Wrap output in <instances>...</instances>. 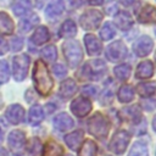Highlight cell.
Returning a JSON list of instances; mask_svg holds the SVG:
<instances>
[{"label":"cell","mask_w":156,"mask_h":156,"mask_svg":"<svg viewBox=\"0 0 156 156\" xmlns=\"http://www.w3.org/2000/svg\"><path fill=\"white\" fill-rule=\"evenodd\" d=\"M33 82H34L37 91L43 96L48 95L52 89V85H54L52 78L49 73V69H48L46 65L41 60H38L34 65Z\"/></svg>","instance_id":"1"},{"label":"cell","mask_w":156,"mask_h":156,"mask_svg":"<svg viewBox=\"0 0 156 156\" xmlns=\"http://www.w3.org/2000/svg\"><path fill=\"white\" fill-rule=\"evenodd\" d=\"M62 51L68 62V66L72 68L77 67L83 58V52H82L80 45L77 40L68 39L67 41H65L62 45Z\"/></svg>","instance_id":"2"},{"label":"cell","mask_w":156,"mask_h":156,"mask_svg":"<svg viewBox=\"0 0 156 156\" xmlns=\"http://www.w3.org/2000/svg\"><path fill=\"white\" fill-rule=\"evenodd\" d=\"M88 130L98 138H105L108 134V122L101 113H95L88 119Z\"/></svg>","instance_id":"3"},{"label":"cell","mask_w":156,"mask_h":156,"mask_svg":"<svg viewBox=\"0 0 156 156\" xmlns=\"http://www.w3.org/2000/svg\"><path fill=\"white\" fill-rule=\"evenodd\" d=\"M29 57L27 55H17L12 60V73L13 78L17 82L23 80L27 77L28 68H29Z\"/></svg>","instance_id":"4"},{"label":"cell","mask_w":156,"mask_h":156,"mask_svg":"<svg viewBox=\"0 0 156 156\" xmlns=\"http://www.w3.org/2000/svg\"><path fill=\"white\" fill-rule=\"evenodd\" d=\"M101 20H102V15L100 11L88 10L80 16L79 23H80L82 28H84L87 30H93L99 27V24L101 23Z\"/></svg>","instance_id":"5"},{"label":"cell","mask_w":156,"mask_h":156,"mask_svg":"<svg viewBox=\"0 0 156 156\" xmlns=\"http://www.w3.org/2000/svg\"><path fill=\"white\" fill-rule=\"evenodd\" d=\"M129 140H130L129 133H127L126 130H118L110 141V150L116 155H122L126 151Z\"/></svg>","instance_id":"6"},{"label":"cell","mask_w":156,"mask_h":156,"mask_svg":"<svg viewBox=\"0 0 156 156\" xmlns=\"http://www.w3.org/2000/svg\"><path fill=\"white\" fill-rule=\"evenodd\" d=\"M128 54V50H127V46L124 45L123 41L121 40H117V41H113L112 44H110L106 49V57L112 61V62H116V61H121L123 60Z\"/></svg>","instance_id":"7"},{"label":"cell","mask_w":156,"mask_h":156,"mask_svg":"<svg viewBox=\"0 0 156 156\" xmlns=\"http://www.w3.org/2000/svg\"><path fill=\"white\" fill-rule=\"evenodd\" d=\"M7 143L10 149L15 152V154H22V151L24 150V144H26V135L22 130H12L9 134L7 138Z\"/></svg>","instance_id":"8"},{"label":"cell","mask_w":156,"mask_h":156,"mask_svg":"<svg viewBox=\"0 0 156 156\" xmlns=\"http://www.w3.org/2000/svg\"><path fill=\"white\" fill-rule=\"evenodd\" d=\"M71 110L77 117H85L91 111V102L85 98H77L72 101Z\"/></svg>","instance_id":"9"},{"label":"cell","mask_w":156,"mask_h":156,"mask_svg":"<svg viewBox=\"0 0 156 156\" xmlns=\"http://www.w3.org/2000/svg\"><path fill=\"white\" fill-rule=\"evenodd\" d=\"M152 48H154V41L151 40L150 37H146V35L139 38V39L134 43V45H133L134 52H135L138 56H140V57H144V56L149 55V54L151 52Z\"/></svg>","instance_id":"10"},{"label":"cell","mask_w":156,"mask_h":156,"mask_svg":"<svg viewBox=\"0 0 156 156\" xmlns=\"http://www.w3.org/2000/svg\"><path fill=\"white\" fill-rule=\"evenodd\" d=\"M5 117L6 119L12 123V124H18L24 119V110L21 105L15 104L7 107L6 112H5Z\"/></svg>","instance_id":"11"},{"label":"cell","mask_w":156,"mask_h":156,"mask_svg":"<svg viewBox=\"0 0 156 156\" xmlns=\"http://www.w3.org/2000/svg\"><path fill=\"white\" fill-rule=\"evenodd\" d=\"M138 21L140 23H152L156 21V7L152 5H145L139 15H138Z\"/></svg>","instance_id":"12"},{"label":"cell","mask_w":156,"mask_h":156,"mask_svg":"<svg viewBox=\"0 0 156 156\" xmlns=\"http://www.w3.org/2000/svg\"><path fill=\"white\" fill-rule=\"evenodd\" d=\"M84 43H85V48H87V51H88L89 55L94 56V55L100 54V51H101V43H100V40L95 35L87 34L84 37Z\"/></svg>","instance_id":"13"},{"label":"cell","mask_w":156,"mask_h":156,"mask_svg":"<svg viewBox=\"0 0 156 156\" xmlns=\"http://www.w3.org/2000/svg\"><path fill=\"white\" fill-rule=\"evenodd\" d=\"M152 73H154V65L151 61L146 60L138 65L135 71V77L139 79H146V78H150Z\"/></svg>","instance_id":"14"},{"label":"cell","mask_w":156,"mask_h":156,"mask_svg":"<svg viewBox=\"0 0 156 156\" xmlns=\"http://www.w3.org/2000/svg\"><path fill=\"white\" fill-rule=\"evenodd\" d=\"M76 91H77V84H76V82L73 79L68 78V79H66L65 82L61 83L58 94H60L61 98L68 99V98L73 96L76 94Z\"/></svg>","instance_id":"15"},{"label":"cell","mask_w":156,"mask_h":156,"mask_svg":"<svg viewBox=\"0 0 156 156\" xmlns=\"http://www.w3.org/2000/svg\"><path fill=\"white\" fill-rule=\"evenodd\" d=\"M74 124L73 119L67 115V113H60L54 118V126L56 129L58 130H68L69 128H72Z\"/></svg>","instance_id":"16"},{"label":"cell","mask_w":156,"mask_h":156,"mask_svg":"<svg viewBox=\"0 0 156 156\" xmlns=\"http://www.w3.org/2000/svg\"><path fill=\"white\" fill-rule=\"evenodd\" d=\"M15 30V24L11 17L6 12H0V34L9 35L12 34Z\"/></svg>","instance_id":"17"},{"label":"cell","mask_w":156,"mask_h":156,"mask_svg":"<svg viewBox=\"0 0 156 156\" xmlns=\"http://www.w3.org/2000/svg\"><path fill=\"white\" fill-rule=\"evenodd\" d=\"M65 10V5L62 0H52L49 2L46 10H45V15L49 18H55L57 16H60Z\"/></svg>","instance_id":"18"},{"label":"cell","mask_w":156,"mask_h":156,"mask_svg":"<svg viewBox=\"0 0 156 156\" xmlns=\"http://www.w3.org/2000/svg\"><path fill=\"white\" fill-rule=\"evenodd\" d=\"M83 140V132L82 130H76L73 133H69L65 136V141L68 145L69 149L77 150L80 146V143Z\"/></svg>","instance_id":"19"},{"label":"cell","mask_w":156,"mask_h":156,"mask_svg":"<svg viewBox=\"0 0 156 156\" xmlns=\"http://www.w3.org/2000/svg\"><path fill=\"white\" fill-rule=\"evenodd\" d=\"M50 38V34H49V30L46 27L41 26V27H38L33 35H32V41L35 44V45H41L44 43H46Z\"/></svg>","instance_id":"20"},{"label":"cell","mask_w":156,"mask_h":156,"mask_svg":"<svg viewBox=\"0 0 156 156\" xmlns=\"http://www.w3.org/2000/svg\"><path fill=\"white\" fill-rule=\"evenodd\" d=\"M30 9H32L30 0H16L12 5V11L15 16H23L27 12H29Z\"/></svg>","instance_id":"21"},{"label":"cell","mask_w":156,"mask_h":156,"mask_svg":"<svg viewBox=\"0 0 156 156\" xmlns=\"http://www.w3.org/2000/svg\"><path fill=\"white\" fill-rule=\"evenodd\" d=\"M136 91L140 96L143 98H149L151 95L155 94L156 91V82H145V83H140L136 87Z\"/></svg>","instance_id":"22"},{"label":"cell","mask_w":156,"mask_h":156,"mask_svg":"<svg viewBox=\"0 0 156 156\" xmlns=\"http://www.w3.org/2000/svg\"><path fill=\"white\" fill-rule=\"evenodd\" d=\"M77 33V26L72 20H67L63 22L60 29V35L62 38H72Z\"/></svg>","instance_id":"23"},{"label":"cell","mask_w":156,"mask_h":156,"mask_svg":"<svg viewBox=\"0 0 156 156\" xmlns=\"http://www.w3.org/2000/svg\"><path fill=\"white\" fill-rule=\"evenodd\" d=\"M43 118H44V112H43L41 106H39V105L32 106L29 110V116H28L29 123L33 126H37L43 121Z\"/></svg>","instance_id":"24"},{"label":"cell","mask_w":156,"mask_h":156,"mask_svg":"<svg viewBox=\"0 0 156 156\" xmlns=\"http://www.w3.org/2000/svg\"><path fill=\"white\" fill-rule=\"evenodd\" d=\"M62 154H63L62 146L55 141L46 143L43 150V156H62Z\"/></svg>","instance_id":"25"},{"label":"cell","mask_w":156,"mask_h":156,"mask_svg":"<svg viewBox=\"0 0 156 156\" xmlns=\"http://www.w3.org/2000/svg\"><path fill=\"white\" fill-rule=\"evenodd\" d=\"M98 146L93 140H85L78 151V156H96Z\"/></svg>","instance_id":"26"},{"label":"cell","mask_w":156,"mask_h":156,"mask_svg":"<svg viewBox=\"0 0 156 156\" xmlns=\"http://www.w3.org/2000/svg\"><path fill=\"white\" fill-rule=\"evenodd\" d=\"M121 116L124 117L127 121H130V122H139L140 117H141V113L139 111V108L136 106H130V107H127V108H123L121 111Z\"/></svg>","instance_id":"27"},{"label":"cell","mask_w":156,"mask_h":156,"mask_svg":"<svg viewBox=\"0 0 156 156\" xmlns=\"http://www.w3.org/2000/svg\"><path fill=\"white\" fill-rule=\"evenodd\" d=\"M117 98L121 102H129L134 98V89L130 85H122L118 89Z\"/></svg>","instance_id":"28"},{"label":"cell","mask_w":156,"mask_h":156,"mask_svg":"<svg viewBox=\"0 0 156 156\" xmlns=\"http://www.w3.org/2000/svg\"><path fill=\"white\" fill-rule=\"evenodd\" d=\"M116 24L119 29L126 30V29H129L132 27L133 21H132V17L127 12H119L116 17Z\"/></svg>","instance_id":"29"},{"label":"cell","mask_w":156,"mask_h":156,"mask_svg":"<svg viewBox=\"0 0 156 156\" xmlns=\"http://www.w3.org/2000/svg\"><path fill=\"white\" fill-rule=\"evenodd\" d=\"M38 22H39V17L37 15H32V16H29L27 18L21 20V22H20V29L22 32H28L35 24H38Z\"/></svg>","instance_id":"30"},{"label":"cell","mask_w":156,"mask_h":156,"mask_svg":"<svg viewBox=\"0 0 156 156\" xmlns=\"http://www.w3.org/2000/svg\"><path fill=\"white\" fill-rule=\"evenodd\" d=\"M116 34V29L113 27V24L111 22H107L102 26L101 30H100V37L104 39V40H110L115 37Z\"/></svg>","instance_id":"31"},{"label":"cell","mask_w":156,"mask_h":156,"mask_svg":"<svg viewBox=\"0 0 156 156\" xmlns=\"http://www.w3.org/2000/svg\"><path fill=\"white\" fill-rule=\"evenodd\" d=\"M115 74L118 79L121 80H124V79H128V77L130 76V66L127 65V63H123V65H119L115 68Z\"/></svg>","instance_id":"32"},{"label":"cell","mask_w":156,"mask_h":156,"mask_svg":"<svg viewBox=\"0 0 156 156\" xmlns=\"http://www.w3.org/2000/svg\"><path fill=\"white\" fill-rule=\"evenodd\" d=\"M128 156H147V147L143 143L138 141L132 146Z\"/></svg>","instance_id":"33"},{"label":"cell","mask_w":156,"mask_h":156,"mask_svg":"<svg viewBox=\"0 0 156 156\" xmlns=\"http://www.w3.org/2000/svg\"><path fill=\"white\" fill-rule=\"evenodd\" d=\"M41 56H43L46 61H49V62L55 61V60H56V57H57L56 48H55L54 45H49V46L44 48V49L41 50Z\"/></svg>","instance_id":"34"},{"label":"cell","mask_w":156,"mask_h":156,"mask_svg":"<svg viewBox=\"0 0 156 156\" xmlns=\"http://www.w3.org/2000/svg\"><path fill=\"white\" fill-rule=\"evenodd\" d=\"M10 78V68L6 61L0 60V84H4Z\"/></svg>","instance_id":"35"},{"label":"cell","mask_w":156,"mask_h":156,"mask_svg":"<svg viewBox=\"0 0 156 156\" xmlns=\"http://www.w3.org/2000/svg\"><path fill=\"white\" fill-rule=\"evenodd\" d=\"M40 149H41V144L39 141V139L37 138H33L29 143V146H28V151L30 152V155L33 156H38L40 154Z\"/></svg>","instance_id":"36"},{"label":"cell","mask_w":156,"mask_h":156,"mask_svg":"<svg viewBox=\"0 0 156 156\" xmlns=\"http://www.w3.org/2000/svg\"><path fill=\"white\" fill-rule=\"evenodd\" d=\"M52 71H54L55 76H56V77H58V78L65 77V76H66V73H67V69L65 68V66H63V65H60V63L55 65V66H54V68H52Z\"/></svg>","instance_id":"37"},{"label":"cell","mask_w":156,"mask_h":156,"mask_svg":"<svg viewBox=\"0 0 156 156\" xmlns=\"http://www.w3.org/2000/svg\"><path fill=\"white\" fill-rule=\"evenodd\" d=\"M11 45H12V50H13V51H18V50H21V49H22L23 41H22V39H21L20 37H16V38H13V39H12Z\"/></svg>","instance_id":"38"},{"label":"cell","mask_w":156,"mask_h":156,"mask_svg":"<svg viewBox=\"0 0 156 156\" xmlns=\"http://www.w3.org/2000/svg\"><path fill=\"white\" fill-rule=\"evenodd\" d=\"M7 51H9V44H7V41L0 37V55L6 54Z\"/></svg>","instance_id":"39"},{"label":"cell","mask_w":156,"mask_h":156,"mask_svg":"<svg viewBox=\"0 0 156 156\" xmlns=\"http://www.w3.org/2000/svg\"><path fill=\"white\" fill-rule=\"evenodd\" d=\"M83 94L84 95H88V96H93L95 94V88L94 87H85L83 89Z\"/></svg>","instance_id":"40"},{"label":"cell","mask_w":156,"mask_h":156,"mask_svg":"<svg viewBox=\"0 0 156 156\" xmlns=\"http://www.w3.org/2000/svg\"><path fill=\"white\" fill-rule=\"evenodd\" d=\"M88 2H89L90 5H94V6H99V5H101V4L104 2V0H88Z\"/></svg>","instance_id":"41"},{"label":"cell","mask_w":156,"mask_h":156,"mask_svg":"<svg viewBox=\"0 0 156 156\" xmlns=\"http://www.w3.org/2000/svg\"><path fill=\"white\" fill-rule=\"evenodd\" d=\"M69 2H71L72 6H74V7H78V6L82 5V1H80V0H69Z\"/></svg>","instance_id":"42"},{"label":"cell","mask_w":156,"mask_h":156,"mask_svg":"<svg viewBox=\"0 0 156 156\" xmlns=\"http://www.w3.org/2000/svg\"><path fill=\"white\" fill-rule=\"evenodd\" d=\"M124 6H129V5H132L133 2H134V0H119Z\"/></svg>","instance_id":"43"},{"label":"cell","mask_w":156,"mask_h":156,"mask_svg":"<svg viewBox=\"0 0 156 156\" xmlns=\"http://www.w3.org/2000/svg\"><path fill=\"white\" fill-rule=\"evenodd\" d=\"M152 127H154V129H155V132H156V116H155L154 119H152Z\"/></svg>","instance_id":"44"},{"label":"cell","mask_w":156,"mask_h":156,"mask_svg":"<svg viewBox=\"0 0 156 156\" xmlns=\"http://www.w3.org/2000/svg\"><path fill=\"white\" fill-rule=\"evenodd\" d=\"M35 1H37V4H38V5L40 6V5H41V4H43V2L45 1V0H35Z\"/></svg>","instance_id":"45"},{"label":"cell","mask_w":156,"mask_h":156,"mask_svg":"<svg viewBox=\"0 0 156 156\" xmlns=\"http://www.w3.org/2000/svg\"><path fill=\"white\" fill-rule=\"evenodd\" d=\"M2 140V132H1V129H0V141Z\"/></svg>","instance_id":"46"},{"label":"cell","mask_w":156,"mask_h":156,"mask_svg":"<svg viewBox=\"0 0 156 156\" xmlns=\"http://www.w3.org/2000/svg\"><path fill=\"white\" fill-rule=\"evenodd\" d=\"M155 62H156V54H155Z\"/></svg>","instance_id":"47"},{"label":"cell","mask_w":156,"mask_h":156,"mask_svg":"<svg viewBox=\"0 0 156 156\" xmlns=\"http://www.w3.org/2000/svg\"><path fill=\"white\" fill-rule=\"evenodd\" d=\"M155 34H156V29H155Z\"/></svg>","instance_id":"48"},{"label":"cell","mask_w":156,"mask_h":156,"mask_svg":"<svg viewBox=\"0 0 156 156\" xmlns=\"http://www.w3.org/2000/svg\"><path fill=\"white\" fill-rule=\"evenodd\" d=\"M68 156H71V155H68Z\"/></svg>","instance_id":"49"}]
</instances>
